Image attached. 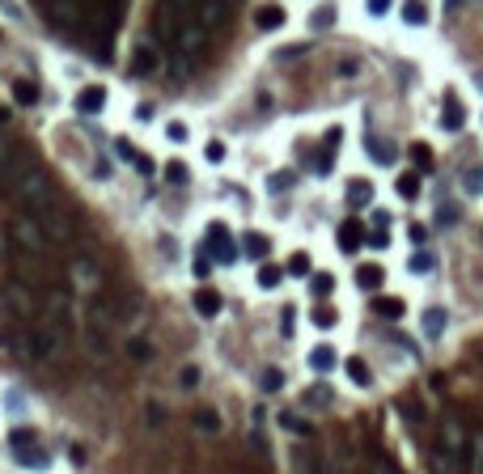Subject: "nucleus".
<instances>
[{"instance_id": "nucleus-1", "label": "nucleus", "mask_w": 483, "mask_h": 474, "mask_svg": "<svg viewBox=\"0 0 483 474\" xmlns=\"http://www.w3.org/2000/svg\"><path fill=\"white\" fill-rule=\"evenodd\" d=\"M13 195L30 207V212H38V207H47V203H56V195H51V182H47L38 170H26V174L13 182Z\"/></svg>"}, {"instance_id": "nucleus-2", "label": "nucleus", "mask_w": 483, "mask_h": 474, "mask_svg": "<svg viewBox=\"0 0 483 474\" xmlns=\"http://www.w3.org/2000/svg\"><path fill=\"white\" fill-rule=\"evenodd\" d=\"M60 347H64V331H60L56 322L34 326V335L26 339V356H30V360H51Z\"/></svg>"}, {"instance_id": "nucleus-3", "label": "nucleus", "mask_w": 483, "mask_h": 474, "mask_svg": "<svg viewBox=\"0 0 483 474\" xmlns=\"http://www.w3.org/2000/svg\"><path fill=\"white\" fill-rule=\"evenodd\" d=\"M9 237H13L22 250H34V254H47V250H51V242H47V233H43V225H38L34 216H13V221H9Z\"/></svg>"}, {"instance_id": "nucleus-4", "label": "nucleus", "mask_w": 483, "mask_h": 474, "mask_svg": "<svg viewBox=\"0 0 483 474\" xmlns=\"http://www.w3.org/2000/svg\"><path fill=\"white\" fill-rule=\"evenodd\" d=\"M34 221L43 225L47 242H68V237H72V216L64 212L60 203H47V207H38V212H34Z\"/></svg>"}, {"instance_id": "nucleus-5", "label": "nucleus", "mask_w": 483, "mask_h": 474, "mask_svg": "<svg viewBox=\"0 0 483 474\" xmlns=\"http://www.w3.org/2000/svg\"><path fill=\"white\" fill-rule=\"evenodd\" d=\"M462 466V428L458 424H445L441 428V449H437V470L441 474H454Z\"/></svg>"}, {"instance_id": "nucleus-6", "label": "nucleus", "mask_w": 483, "mask_h": 474, "mask_svg": "<svg viewBox=\"0 0 483 474\" xmlns=\"http://www.w3.org/2000/svg\"><path fill=\"white\" fill-rule=\"evenodd\" d=\"M47 17H51V26H77L81 0H47Z\"/></svg>"}, {"instance_id": "nucleus-7", "label": "nucleus", "mask_w": 483, "mask_h": 474, "mask_svg": "<svg viewBox=\"0 0 483 474\" xmlns=\"http://www.w3.org/2000/svg\"><path fill=\"white\" fill-rule=\"evenodd\" d=\"M72 284H77L81 292H98V288H102V271L93 267L89 258H77V262H72Z\"/></svg>"}, {"instance_id": "nucleus-8", "label": "nucleus", "mask_w": 483, "mask_h": 474, "mask_svg": "<svg viewBox=\"0 0 483 474\" xmlns=\"http://www.w3.org/2000/svg\"><path fill=\"white\" fill-rule=\"evenodd\" d=\"M157 68H161L157 47H148V42H144V47H136V51H132V72H136V77H153Z\"/></svg>"}, {"instance_id": "nucleus-9", "label": "nucleus", "mask_w": 483, "mask_h": 474, "mask_svg": "<svg viewBox=\"0 0 483 474\" xmlns=\"http://www.w3.org/2000/svg\"><path fill=\"white\" fill-rule=\"evenodd\" d=\"M102 106H106V89L102 85H85L77 93V111L81 115H102Z\"/></svg>"}, {"instance_id": "nucleus-10", "label": "nucleus", "mask_w": 483, "mask_h": 474, "mask_svg": "<svg viewBox=\"0 0 483 474\" xmlns=\"http://www.w3.org/2000/svg\"><path fill=\"white\" fill-rule=\"evenodd\" d=\"M208 242H212V254H217L221 262H233V258H238V254H233V246H229L225 225H212V229H208Z\"/></svg>"}, {"instance_id": "nucleus-11", "label": "nucleus", "mask_w": 483, "mask_h": 474, "mask_svg": "<svg viewBox=\"0 0 483 474\" xmlns=\"http://www.w3.org/2000/svg\"><path fill=\"white\" fill-rule=\"evenodd\" d=\"M195 309L204 313V318H217V313H221V292L199 288V292H195Z\"/></svg>"}, {"instance_id": "nucleus-12", "label": "nucleus", "mask_w": 483, "mask_h": 474, "mask_svg": "<svg viewBox=\"0 0 483 474\" xmlns=\"http://www.w3.org/2000/svg\"><path fill=\"white\" fill-rule=\"evenodd\" d=\"M85 343H89V356H93V360H111V343H106V335H102L98 326L85 331Z\"/></svg>"}, {"instance_id": "nucleus-13", "label": "nucleus", "mask_w": 483, "mask_h": 474, "mask_svg": "<svg viewBox=\"0 0 483 474\" xmlns=\"http://www.w3.org/2000/svg\"><path fill=\"white\" fill-rule=\"evenodd\" d=\"M5 301L13 305V313H22V318H26V313H30V305H34V301H30V292H26L22 284H9V288H5Z\"/></svg>"}, {"instance_id": "nucleus-14", "label": "nucleus", "mask_w": 483, "mask_h": 474, "mask_svg": "<svg viewBox=\"0 0 483 474\" xmlns=\"http://www.w3.org/2000/svg\"><path fill=\"white\" fill-rule=\"evenodd\" d=\"M309 368H314V373H331V368H335V351L331 347H314L309 351Z\"/></svg>"}, {"instance_id": "nucleus-15", "label": "nucleus", "mask_w": 483, "mask_h": 474, "mask_svg": "<svg viewBox=\"0 0 483 474\" xmlns=\"http://www.w3.org/2000/svg\"><path fill=\"white\" fill-rule=\"evenodd\" d=\"M13 102H17V106H34V102H38V85L34 81H13Z\"/></svg>"}, {"instance_id": "nucleus-16", "label": "nucleus", "mask_w": 483, "mask_h": 474, "mask_svg": "<svg viewBox=\"0 0 483 474\" xmlns=\"http://www.w3.org/2000/svg\"><path fill=\"white\" fill-rule=\"evenodd\" d=\"M47 313H51V322H60L64 313H68V297H64L60 288H51V292H47Z\"/></svg>"}, {"instance_id": "nucleus-17", "label": "nucleus", "mask_w": 483, "mask_h": 474, "mask_svg": "<svg viewBox=\"0 0 483 474\" xmlns=\"http://www.w3.org/2000/svg\"><path fill=\"white\" fill-rule=\"evenodd\" d=\"M254 26H259V30H280V26H284V9H276V5H272V9H259Z\"/></svg>"}, {"instance_id": "nucleus-18", "label": "nucleus", "mask_w": 483, "mask_h": 474, "mask_svg": "<svg viewBox=\"0 0 483 474\" xmlns=\"http://www.w3.org/2000/svg\"><path fill=\"white\" fill-rule=\"evenodd\" d=\"M13 457H17V466H34V470H47V466H51V457H47V453H30L26 445H22Z\"/></svg>"}, {"instance_id": "nucleus-19", "label": "nucleus", "mask_w": 483, "mask_h": 474, "mask_svg": "<svg viewBox=\"0 0 483 474\" xmlns=\"http://www.w3.org/2000/svg\"><path fill=\"white\" fill-rule=\"evenodd\" d=\"M344 368H348V377H352L356 386H369V364H365L360 356H352V360H344Z\"/></svg>"}, {"instance_id": "nucleus-20", "label": "nucleus", "mask_w": 483, "mask_h": 474, "mask_svg": "<svg viewBox=\"0 0 483 474\" xmlns=\"http://www.w3.org/2000/svg\"><path fill=\"white\" fill-rule=\"evenodd\" d=\"M246 254L250 258H267V237L263 233H246Z\"/></svg>"}, {"instance_id": "nucleus-21", "label": "nucleus", "mask_w": 483, "mask_h": 474, "mask_svg": "<svg viewBox=\"0 0 483 474\" xmlns=\"http://www.w3.org/2000/svg\"><path fill=\"white\" fill-rule=\"evenodd\" d=\"M424 331L437 339V335L445 331V313H441V309H428V318H424Z\"/></svg>"}, {"instance_id": "nucleus-22", "label": "nucleus", "mask_w": 483, "mask_h": 474, "mask_svg": "<svg viewBox=\"0 0 483 474\" xmlns=\"http://www.w3.org/2000/svg\"><path fill=\"white\" fill-rule=\"evenodd\" d=\"M403 22H407V26H424V22H428V13H424L420 0H411V5L403 9Z\"/></svg>"}, {"instance_id": "nucleus-23", "label": "nucleus", "mask_w": 483, "mask_h": 474, "mask_svg": "<svg viewBox=\"0 0 483 474\" xmlns=\"http://www.w3.org/2000/svg\"><path fill=\"white\" fill-rule=\"evenodd\" d=\"M441 127H445V132H458V127H462V106H458V102H450V106H445Z\"/></svg>"}, {"instance_id": "nucleus-24", "label": "nucleus", "mask_w": 483, "mask_h": 474, "mask_svg": "<svg viewBox=\"0 0 483 474\" xmlns=\"http://www.w3.org/2000/svg\"><path fill=\"white\" fill-rule=\"evenodd\" d=\"M280 428H284V432H293V436H309V424H301L297 415H280Z\"/></svg>"}, {"instance_id": "nucleus-25", "label": "nucleus", "mask_w": 483, "mask_h": 474, "mask_svg": "<svg viewBox=\"0 0 483 474\" xmlns=\"http://www.w3.org/2000/svg\"><path fill=\"white\" fill-rule=\"evenodd\" d=\"M195 428H199V432H217V428H221V415L199 411V415H195Z\"/></svg>"}, {"instance_id": "nucleus-26", "label": "nucleus", "mask_w": 483, "mask_h": 474, "mask_svg": "<svg viewBox=\"0 0 483 474\" xmlns=\"http://www.w3.org/2000/svg\"><path fill=\"white\" fill-rule=\"evenodd\" d=\"M348 199H352V203H369V199H373V187H369V182H356V187H348Z\"/></svg>"}, {"instance_id": "nucleus-27", "label": "nucleus", "mask_w": 483, "mask_h": 474, "mask_svg": "<svg viewBox=\"0 0 483 474\" xmlns=\"http://www.w3.org/2000/svg\"><path fill=\"white\" fill-rule=\"evenodd\" d=\"M128 356H132V360H153V347H148L144 339H132V343H128Z\"/></svg>"}, {"instance_id": "nucleus-28", "label": "nucleus", "mask_w": 483, "mask_h": 474, "mask_svg": "<svg viewBox=\"0 0 483 474\" xmlns=\"http://www.w3.org/2000/svg\"><path fill=\"white\" fill-rule=\"evenodd\" d=\"M178 386H183V390H195V386H199V368H195V364H187L183 373H178Z\"/></svg>"}, {"instance_id": "nucleus-29", "label": "nucleus", "mask_w": 483, "mask_h": 474, "mask_svg": "<svg viewBox=\"0 0 483 474\" xmlns=\"http://www.w3.org/2000/svg\"><path fill=\"white\" fill-rule=\"evenodd\" d=\"M382 284V271L378 267H360V288H378Z\"/></svg>"}, {"instance_id": "nucleus-30", "label": "nucleus", "mask_w": 483, "mask_h": 474, "mask_svg": "<svg viewBox=\"0 0 483 474\" xmlns=\"http://www.w3.org/2000/svg\"><path fill=\"white\" fill-rule=\"evenodd\" d=\"M378 309H382V318H403V301H399V297H390V301H382Z\"/></svg>"}, {"instance_id": "nucleus-31", "label": "nucleus", "mask_w": 483, "mask_h": 474, "mask_svg": "<svg viewBox=\"0 0 483 474\" xmlns=\"http://www.w3.org/2000/svg\"><path fill=\"white\" fill-rule=\"evenodd\" d=\"M204 157H208L212 166H221V161H225V144H221V140H212V144L204 148Z\"/></svg>"}, {"instance_id": "nucleus-32", "label": "nucleus", "mask_w": 483, "mask_h": 474, "mask_svg": "<svg viewBox=\"0 0 483 474\" xmlns=\"http://www.w3.org/2000/svg\"><path fill=\"white\" fill-rule=\"evenodd\" d=\"M365 5H369V13H373V17H386V13L394 9V0H365Z\"/></svg>"}, {"instance_id": "nucleus-33", "label": "nucleus", "mask_w": 483, "mask_h": 474, "mask_svg": "<svg viewBox=\"0 0 483 474\" xmlns=\"http://www.w3.org/2000/svg\"><path fill=\"white\" fill-rule=\"evenodd\" d=\"M314 322H318L322 331H331V326H335L339 318H335V309H318V313H314Z\"/></svg>"}, {"instance_id": "nucleus-34", "label": "nucleus", "mask_w": 483, "mask_h": 474, "mask_svg": "<svg viewBox=\"0 0 483 474\" xmlns=\"http://www.w3.org/2000/svg\"><path fill=\"white\" fill-rule=\"evenodd\" d=\"M166 178H170V182H187V166H183V161H170V166H166Z\"/></svg>"}, {"instance_id": "nucleus-35", "label": "nucleus", "mask_w": 483, "mask_h": 474, "mask_svg": "<svg viewBox=\"0 0 483 474\" xmlns=\"http://www.w3.org/2000/svg\"><path fill=\"white\" fill-rule=\"evenodd\" d=\"M9 445H13V449H22V445H34V432H30V428H17V432L9 436Z\"/></svg>"}, {"instance_id": "nucleus-36", "label": "nucleus", "mask_w": 483, "mask_h": 474, "mask_svg": "<svg viewBox=\"0 0 483 474\" xmlns=\"http://www.w3.org/2000/svg\"><path fill=\"white\" fill-rule=\"evenodd\" d=\"M466 191H470V195H483V170H470V174H466Z\"/></svg>"}, {"instance_id": "nucleus-37", "label": "nucleus", "mask_w": 483, "mask_h": 474, "mask_svg": "<svg viewBox=\"0 0 483 474\" xmlns=\"http://www.w3.org/2000/svg\"><path fill=\"white\" fill-rule=\"evenodd\" d=\"M289 271H293V276H305V271H309V258H305V254H293V258H289Z\"/></svg>"}, {"instance_id": "nucleus-38", "label": "nucleus", "mask_w": 483, "mask_h": 474, "mask_svg": "<svg viewBox=\"0 0 483 474\" xmlns=\"http://www.w3.org/2000/svg\"><path fill=\"white\" fill-rule=\"evenodd\" d=\"M259 284H263V288H276V284H280V271H276V267H263V271H259Z\"/></svg>"}, {"instance_id": "nucleus-39", "label": "nucleus", "mask_w": 483, "mask_h": 474, "mask_svg": "<svg viewBox=\"0 0 483 474\" xmlns=\"http://www.w3.org/2000/svg\"><path fill=\"white\" fill-rule=\"evenodd\" d=\"M335 284H331V276H314V297H327Z\"/></svg>"}, {"instance_id": "nucleus-40", "label": "nucleus", "mask_w": 483, "mask_h": 474, "mask_svg": "<svg viewBox=\"0 0 483 474\" xmlns=\"http://www.w3.org/2000/svg\"><path fill=\"white\" fill-rule=\"evenodd\" d=\"M280 373H276V368H267V373H263V390H280Z\"/></svg>"}, {"instance_id": "nucleus-41", "label": "nucleus", "mask_w": 483, "mask_h": 474, "mask_svg": "<svg viewBox=\"0 0 483 474\" xmlns=\"http://www.w3.org/2000/svg\"><path fill=\"white\" fill-rule=\"evenodd\" d=\"M166 136H170L174 144H183V140H187V123H170V127H166Z\"/></svg>"}, {"instance_id": "nucleus-42", "label": "nucleus", "mask_w": 483, "mask_h": 474, "mask_svg": "<svg viewBox=\"0 0 483 474\" xmlns=\"http://www.w3.org/2000/svg\"><path fill=\"white\" fill-rule=\"evenodd\" d=\"M331 22H335V9H322V13H314V30H318V26H322V30H327Z\"/></svg>"}, {"instance_id": "nucleus-43", "label": "nucleus", "mask_w": 483, "mask_h": 474, "mask_svg": "<svg viewBox=\"0 0 483 474\" xmlns=\"http://www.w3.org/2000/svg\"><path fill=\"white\" fill-rule=\"evenodd\" d=\"M115 152L123 157V161H136V148H132L128 140H115Z\"/></svg>"}, {"instance_id": "nucleus-44", "label": "nucleus", "mask_w": 483, "mask_h": 474, "mask_svg": "<svg viewBox=\"0 0 483 474\" xmlns=\"http://www.w3.org/2000/svg\"><path fill=\"white\" fill-rule=\"evenodd\" d=\"M415 191H420L415 178H403V182H399V195H403V199H415Z\"/></svg>"}, {"instance_id": "nucleus-45", "label": "nucleus", "mask_w": 483, "mask_h": 474, "mask_svg": "<svg viewBox=\"0 0 483 474\" xmlns=\"http://www.w3.org/2000/svg\"><path fill=\"white\" fill-rule=\"evenodd\" d=\"M305 402H322V406H327V402H331V390H309Z\"/></svg>"}, {"instance_id": "nucleus-46", "label": "nucleus", "mask_w": 483, "mask_h": 474, "mask_svg": "<svg viewBox=\"0 0 483 474\" xmlns=\"http://www.w3.org/2000/svg\"><path fill=\"white\" fill-rule=\"evenodd\" d=\"M428 267H433V258H428V254H415V258H411V271H428Z\"/></svg>"}, {"instance_id": "nucleus-47", "label": "nucleus", "mask_w": 483, "mask_h": 474, "mask_svg": "<svg viewBox=\"0 0 483 474\" xmlns=\"http://www.w3.org/2000/svg\"><path fill=\"white\" fill-rule=\"evenodd\" d=\"M339 242H344V250H356V233L352 229H339Z\"/></svg>"}, {"instance_id": "nucleus-48", "label": "nucleus", "mask_w": 483, "mask_h": 474, "mask_svg": "<svg viewBox=\"0 0 483 474\" xmlns=\"http://www.w3.org/2000/svg\"><path fill=\"white\" fill-rule=\"evenodd\" d=\"M132 166H136L140 174H153V161H148V157H140V152H136V161H132Z\"/></svg>"}, {"instance_id": "nucleus-49", "label": "nucleus", "mask_w": 483, "mask_h": 474, "mask_svg": "<svg viewBox=\"0 0 483 474\" xmlns=\"http://www.w3.org/2000/svg\"><path fill=\"white\" fill-rule=\"evenodd\" d=\"M373 474H399V470H394L390 461H382V457H378V461H373Z\"/></svg>"}, {"instance_id": "nucleus-50", "label": "nucleus", "mask_w": 483, "mask_h": 474, "mask_svg": "<svg viewBox=\"0 0 483 474\" xmlns=\"http://www.w3.org/2000/svg\"><path fill=\"white\" fill-rule=\"evenodd\" d=\"M5 343H9V335H5V331H0V347H5Z\"/></svg>"}, {"instance_id": "nucleus-51", "label": "nucleus", "mask_w": 483, "mask_h": 474, "mask_svg": "<svg viewBox=\"0 0 483 474\" xmlns=\"http://www.w3.org/2000/svg\"><path fill=\"white\" fill-rule=\"evenodd\" d=\"M327 474H335V470H327Z\"/></svg>"}]
</instances>
